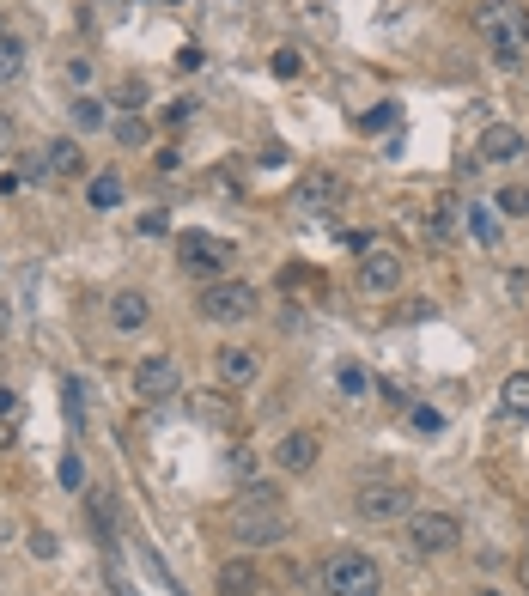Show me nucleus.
<instances>
[{"mask_svg": "<svg viewBox=\"0 0 529 596\" xmlns=\"http://www.w3.org/2000/svg\"><path fill=\"white\" fill-rule=\"evenodd\" d=\"M43 165H49V177H80V171H86L80 140H73V134H55V140L43 146Z\"/></svg>", "mask_w": 529, "mask_h": 596, "instance_id": "obj_14", "label": "nucleus"}, {"mask_svg": "<svg viewBox=\"0 0 529 596\" xmlns=\"http://www.w3.org/2000/svg\"><path fill=\"white\" fill-rule=\"evenodd\" d=\"M213 371H219V384H225V390H244V384H256L262 359H256V347H219Z\"/></svg>", "mask_w": 529, "mask_h": 596, "instance_id": "obj_12", "label": "nucleus"}, {"mask_svg": "<svg viewBox=\"0 0 529 596\" xmlns=\"http://www.w3.org/2000/svg\"><path fill=\"white\" fill-rule=\"evenodd\" d=\"M457 542H463L457 511H408V548L414 554H450Z\"/></svg>", "mask_w": 529, "mask_h": 596, "instance_id": "obj_4", "label": "nucleus"}, {"mask_svg": "<svg viewBox=\"0 0 529 596\" xmlns=\"http://www.w3.org/2000/svg\"><path fill=\"white\" fill-rule=\"evenodd\" d=\"M499 213H505V219H529V189H523V183L499 189Z\"/></svg>", "mask_w": 529, "mask_h": 596, "instance_id": "obj_23", "label": "nucleus"}, {"mask_svg": "<svg viewBox=\"0 0 529 596\" xmlns=\"http://www.w3.org/2000/svg\"><path fill=\"white\" fill-rule=\"evenodd\" d=\"M475 596H511V590H499V584H481V590H475Z\"/></svg>", "mask_w": 529, "mask_h": 596, "instance_id": "obj_37", "label": "nucleus"}, {"mask_svg": "<svg viewBox=\"0 0 529 596\" xmlns=\"http://www.w3.org/2000/svg\"><path fill=\"white\" fill-rule=\"evenodd\" d=\"M146 317H153V305H146V292H110V323H116L122 335L146 329Z\"/></svg>", "mask_w": 529, "mask_h": 596, "instance_id": "obj_15", "label": "nucleus"}, {"mask_svg": "<svg viewBox=\"0 0 529 596\" xmlns=\"http://www.w3.org/2000/svg\"><path fill=\"white\" fill-rule=\"evenodd\" d=\"M31 554H37V560H55V554H61V542H55L49 530H31Z\"/></svg>", "mask_w": 529, "mask_h": 596, "instance_id": "obj_29", "label": "nucleus"}, {"mask_svg": "<svg viewBox=\"0 0 529 596\" xmlns=\"http://www.w3.org/2000/svg\"><path fill=\"white\" fill-rule=\"evenodd\" d=\"M225 262H232V244H225V238H213V232H183V268H189V274L213 280V274H225Z\"/></svg>", "mask_w": 529, "mask_h": 596, "instance_id": "obj_9", "label": "nucleus"}, {"mask_svg": "<svg viewBox=\"0 0 529 596\" xmlns=\"http://www.w3.org/2000/svg\"><path fill=\"white\" fill-rule=\"evenodd\" d=\"M475 31H481L487 55L499 67H523V55H529V13H523V0H481V7H475Z\"/></svg>", "mask_w": 529, "mask_h": 596, "instance_id": "obj_1", "label": "nucleus"}, {"mask_svg": "<svg viewBox=\"0 0 529 596\" xmlns=\"http://www.w3.org/2000/svg\"><path fill=\"white\" fill-rule=\"evenodd\" d=\"M67 116H73V134H98L104 122H110V104L104 98H92V92H80L67 104Z\"/></svg>", "mask_w": 529, "mask_h": 596, "instance_id": "obj_16", "label": "nucleus"}, {"mask_svg": "<svg viewBox=\"0 0 529 596\" xmlns=\"http://www.w3.org/2000/svg\"><path fill=\"white\" fill-rule=\"evenodd\" d=\"M499 219H505V213H493L487 201H475V207H469V238H481L487 250H499V232H505Z\"/></svg>", "mask_w": 529, "mask_h": 596, "instance_id": "obj_18", "label": "nucleus"}, {"mask_svg": "<svg viewBox=\"0 0 529 596\" xmlns=\"http://www.w3.org/2000/svg\"><path fill=\"white\" fill-rule=\"evenodd\" d=\"M475 153H481L487 165H517V159L529 153V134H523V128H511V122H487V128H481V140H475Z\"/></svg>", "mask_w": 529, "mask_h": 596, "instance_id": "obj_10", "label": "nucleus"}, {"mask_svg": "<svg viewBox=\"0 0 529 596\" xmlns=\"http://www.w3.org/2000/svg\"><path fill=\"white\" fill-rule=\"evenodd\" d=\"M7 146H13V122L0 116V159H7Z\"/></svg>", "mask_w": 529, "mask_h": 596, "instance_id": "obj_35", "label": "nucleus"}, {"mask_svg": "<svg viewBox=\"0 0 529 596\" xmlns=\"http://www.w3.org/2000/svg\"><path fill=\"white\" fill-rule=\"evenodd\" d=\"M219 596H256V566L250 560H225L219 566Z\"/></svg>", "mask_w": 529, "mask_h": 596, "instance_id": "obj_17", "label": "nucleus"}, {"mask_svg": "<svg viewBox=\"0 0 529 596\" xmlns=\"http://www.w3.org/2000/svg\"><path fill=\"white\" fill-rule=\"evenodd\" d=\"M317 457H323V438H317V432H286V438L274 444V469H280V475H311Z\"/></svg>", "mask_w": 529, "mask_h": 596, "instance_id": "obj_11", "label": "nucleus"}, {"mask_svg": "<svg viewBox=\"0 0 529 596\" xmlns=\"http://www.w3.org/2000/svg\"><path fill=\"white\" fill-rule=\"evenodd\" d=\"M505 292L517 298V305H529V274H523V268H511V274H505Z\"/></svg>", "mask_w": 529, "mask_h": 596, "instance_id": "obj_30", "label": "nucleus"}, {"mask_svg": "<svg viewBox=\"0 0 529 596\" xmlns=\"http://www.w3.org/2000/svg\"><path fill=\"white\" fill-rule=\"evenodd\" d=\"M353 511L365 517V524H396V517L414 511V487H402V481H365L353 493Z\"/></svg>", "mask_w": 529, "mask_h": 596, "instance_id": "obj_6", "label": "nucleus"}, {"mask_svg": "<svg viewBox=\"0 0 529 596\" xmlns=\"http://www.w3.org/2000/svg\"><path fill=\"white\" fill-rule=\"evenodd\" d=\"M61 487H86V469H80V457H61Z\"/></svg>", "mask_w": 529, "mask_h": 596, "instance_id": "obj_31", "label": "nucleus"}, {"mask_svg": "<svg viewBox=\"0 0 529 596\" xmlns=\"http://www.w3.org/2000/svg\"><path fill=\"white\" fill-rule=\"evenodd\" d=\"M335 201H341V177H335V171H305V177H298V207L323 213V207H335Z\"/></svg>", "mask_w": 529, "mask_h": 596, "instance_id": "obj_13", "label": "nucleus"}, {"mask_svg": "<svg viewBox=\"0 0 529 596\" xmlns=\"http://www.w3.org/2000/svg\"><path fill=\"white\" fill-rule=\"evenodd\" d=\"M25 55H31V49H25L13 31H0V86H13L19 73H25Z\"/></svg>", "mask_w": 529, "mask_h": 596, "instance_id": "obj_20", "label": "nucleus"}, {"mask_svg": "<svg viewBox=\"0 0 529 596\" xmlns=\"http://www.w3.org/2000/svg\"><path fill=\"white\" fill-rule=\"evenodd\" d=\"M517 584H523V590H529V554H523V560H517Z\"/></svg>", "mask_w": 529, "mask_h": 596, "instance_id": "obj_36", "label": "nucleus"}, {"mask_svg": "<svg viewBox=\"0 0 529 596\" xmlns=\"http://www.w3.org/2000/svg\"><path fill=\"white\" fill-rule=\"evenodd\" d=\"M86 201H92L98 213L122 207V177H116V171H98V177H92V189H86Z\"/></svg>", "mask_w": 529, "mask_h": 596, "instance_id": "obj_21", "label": "nucleus"}, {"mask_svg": "<svg viewBox=\"0 0 529 596\" xmlns=\"http://www.w3.org/2000/svg\"><path fill=\"white\" fill-rule=\"evenodd\" d=\"M408 426H414V432H432V438H438V432H444V414H438V408H408Z\"/></svg>", "mask_w": 529, "mask_h": 596, "instance_id": "obj_27", "label": "nucleus"}, {"mask_svg": "<svg viewBox=\"0 0 529 596\" xmlns=\"http://www.w3.org/2000/svg\"><path fill=\"white\" fill-rule=\"evenodd\" d=\"M335 384H341V396H371V371L359 359H341L335 365Z\"/></svg>", "mask_w": 529, "mask_h": 596, "instance_id": "obj_22", "label": "nucleus"}, {"mask_svg": "<svg viewBox=\"0 0 529 596\" xmlns=\"http://www.w3.org/2000/svg\"><path fill=\"white\" fill-rule=\"evenodd\" d=\"M146 134H153V128H146V116H122V122H116V140H122V146H146Z\"/></svg>", "mask_w": 529, "mask_h": 596, "instance_id": "obj_25", "label": "nucleus"}, {"mask_svg": "<svg viewBox=\"0 0 529 596\" xmlns=\"http://www.w3.org/2000/svg\"><path fill=\"white\" fill-rule=\"evenodd\" d=\"M232 542L250 548V554L286 542V511H280V505H238V511H232Z\"/></svg>", "mask_w": 529, "mask_h": 596, "instance_id": "obj_5", "label": "nucleus"}, {"mask_svg": "<svg viewBox=\"0 0 529 596\" xmlns=\"http://www.w3.org/2000/svg\"><path fill=\"white\" fill-rule=\"evenodd\" d=\"M195 305H201L207 323H250V317L262 311V298H256L250 280H213V286L195 298Z\"/></svg>", "mask_w": 529, "mask_h": 596, "instance_id": "obj_3", "label": "nucleus"}, {"mask_svg": "<svg viewBox=\"0 0 529 596\" xmlns=\"http://www.w3.org/2000/svg\"><path fill=\"white\" fill-rule=\"evenodd\" d=\"M0 414H7V420H13V414H19V396H13V390H7V384H0Z\"/></svg>", "mask_w": 529, "mask_h": 596, "instance_id": "obj_34", "label": "nucleus"}, {"mask_svg": "<svg viewBox=\"0 0 529 596\" xmlns=\"http://www.w3.org/2000/svg\"><path fill=\"white\" fill-rule=\"evenodd\" d=\"M116 104H122L128 116H140V104H146V80H134V73H128V80L116 86Z\"/></svg>", "mask_w": 529, "mask_h": 596, "instance_id": "obj_24", "label": "nucleus"}, {"mask_svg": "<svg viewBox=\"0 0 529 596\" xmlns=\"http://www.w3.org/2000/svg\"><path fill=\"white\" fill-rule=\"evenodd\" d=\"M7 323H13V317H7V305H0V335H7Z\"/></svg>", "mask_w": 529, "mask_h": 596, "instance_id": "obj_38", "label": "nucleus"}, {"mask_svg": "<svg viewBox=\"0 0 529 596\" xmlns=\"http://www.w3.org/2000/svg\"><path fill=\"white\" fill-rule=\"evenodd\" d=\"M323 596H384V566L359 548H335L323 560Z\"/></svg>", "mask_w": 529, "mask_h": 596, "instance_id": "obj_2", "label": "nucleus"}, {"mask_svg": "<svg viewBox=\"0 0 529 596\" xmlns=\"http://www.w3.org/2000/svg\"><path fill=\"white\" fill-rule=\"evenodd\" d=\"M244 505H280V493H274L268 481H250V487H244Z\"/></svg>", "mask_w": 529, "mask_h": 596, "instance_id": "obj_28", "label": "nucleus"}, {"mask_svg": "<svg viewBox=\"0 0 529 596\" xmlns=\"http://www.w3.org/2000/svg\"><path fill=\"white\" fill-rule=\"evenodd\" d=\"M177 390H183L177 359L159 353V359H140V365H134V396H140V402H171Z\"/></svg>", "mask_w": 529, "mask_h": 596, "instance_id": "obj_8", "label": "nucleus"}, {"mask_svg": "<svg viewBox=\"0 0 529 596\" xmlns=\"http://www.w3.org/2000/svg\"><path fill=\"white\" fill-rule=\"evenodd\" d=\"M195 116V98H177V104H165V122H189Z\"/></svg>", "mask_w": 529, "mask_h": 596, "instance_id": "obj_33", "label": "nucleus"}, {"mask_svg": "<svg viewBox=\"0 0 529 596\" xmlns=\"http://www.w3.org/2000/svg\"><path fill=\"white\" fill-rule=\"evenodd\" d=\"M274 73H280V80H298V73H305V55H298V49H274Z\"/></svg>", "mask_w": 529, "mask_h": 596, "instance_id": "obj_26", "label": "nucleus"}, {"mask_svg": "<svg viewBox=\"0 0 529 596\" xmlns=\"http://www.w3.org/2000/svg\"><path fill=\"white\" fill-rule=\"evenodd\" d=\"M140 232H146V238H165V232H171V219H165V213H146V219H140Z\"/></svg>", "mask_w": 529, "mask_h": 596, "instance_id": "obj_32", "label": "nucleus"}, {"mask_svg": "<svg viewBox=\"0 0 529 596\" xmlns=\"http://www.w3.org/2000/svg\"><path fill=\"white\" fill-rule=\"evenodd\" d=\"M396 286H402V256L384 250V244H371V250L359 256V292H365V298H390Z\"/></svg>", "mask_w": 529, "mask_h": 596, "instance_id": "obj_7", "label": "nucleus"}, {"mask_svg": "<svg viewBox=\"0 0 529 596\" xmlns=\"http://www.w3.org/2000/svg\"><path fill=\"white\" fill-rule=\"evenodd\" d=\"M499 408H505L511 420H529V371H511V378H505V390H499Z\"/></svg>", "mask_w": 529, "mask_h": 596, "instance_id": "obj_19", "label": "nucleus"}]
</instances>
